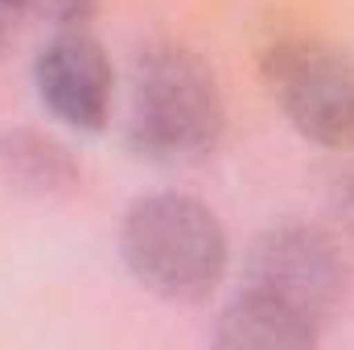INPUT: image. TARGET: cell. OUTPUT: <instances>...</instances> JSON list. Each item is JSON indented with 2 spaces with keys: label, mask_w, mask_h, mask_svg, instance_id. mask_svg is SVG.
I'll use <instances>...</instances> for the list:
<instances>
[{
  "label": "cell",
  "mask_w": 354,
  "mask_h": 350,
  "mask_svg": "<svg viewBox=\"0 0 354 350\" xmlns=\"http://www.w3.org/2000/svg\"><path fill=\"white\" fill-rule=\"evenodd\" d=\"M0 169L21 181L25 190H66L75 177H79V165L75 157L46 132H33V128H12L0 136Z\"/></svg>",
  "instance_id": "7"
},
{
  "label": "cell",
  "mask_w": 354,
  "mask_h": 350,
  "mask_svg": "<svg viewBox=\"0 0 354 350\" xmlns=\"http://www.w3.org/2000/svg\"><path fill=\"white\" fill-rule=\"evenodd\" d=\"M21 17H29L21 0H0V50H4V46L12 42V33H17Z\"/></svg>",
  "instance_id": "9"
},
{
  "label": "cell",
  "mask_w": 354,
  "mask_h": 350,
  "mask_svg": "<svg viewBox=\"0 0 354 350\" xmlns=\"http://www.w3.org/2000/svg\"><path fill=\"white\" fill-rule=\"evenodd\" d=\"M243 288L326 326L346 297L342 248L309 223H276L260 231L243 256Z\"/></svg>",
  "instance_id": "4"
},
{
  "label": "cell",
  "mask_w": 354,
  "mask_h": 350,
  "mask_svg": "<svg viewBox=\"0 0 354 350\" xmlns=\"http://www.w3.org/2000/svg\"><path fill=\"white\" fill-rule=\"evenodd\" d=\"M322 338V326L276 305L264 293L239 288L214 326V342L235 350H305Z\"/></svg>",
  "instance_id": "6"
},
{
  "label": "cell",
  "mask_w": 354,
  "mask_h": 350,
  "mask_svg": "<svg viewBox=\"0 0 354 350\" xmlns=\"http://www.w3.org/2000/svg\"><path fill=\"white\" fill-rule=\"evenodd\" d=\"M33 87L41 107L71 132H99L115 103V71L103 46L83 25L54 29L33 58Z\"/></svg>",
  "instance_id": "5"
},
{
  "label": "cell",
  "mask_w": 354,
  "mask_h": 350,
  "mask_svg": "<svg viewBox=\"0 0 354 350\" xmlns=\"http://www.w3.org/2000/svg\"><path fill=\"white\" fill-rule=\"evenodd\" d=\"M334 210H338V219H342L346 235L354 239V174L338 177V185H334Z\"/></svg>",
  "instance_id": "8"
},
{
  "label": "cell",
  "mask_w": 354,
  "mask_h": 350,
  "mask_svg": "<svg viewBox=\"0 0 354 350\" xmlns=\"http://www.w3.org/2000/svg\"><path fill=\"white\" fill-rule=\"evenodd\" d=\"M120 256L140 288L161 301H206L231 264V243L218 214L189 194H145L124 210Z\"/></svg>",
  "instance_id": "2"
},
{
  "label": "cell",
  "mask_w": 354,
  "mask_h": 350,
  "mask_svg": "<svg viewBox=\"0 0 354 350\" xmlns=\"http://www.w3.org/2000/svg\"><path fill=\"white\" fill-rule=\"evenodd\" d=\"M227 132L214 71L185 46H145L128 66L124 145L149 165H198Z\"/></svg>",
  "instance_id": "1"
},
{
  "label": "cell",
  "mask_w": 354,
  "mask_h": 350,
  "mask_svg": "<svg viewBox=\"0 0 354 350\" xmlns=\"http://www.w3.org/2000/svg\"><path fill=\"white\" fill-rule=\"evenodd\" d=\"M264 83L284 120L313 145L354 149V58L326 42H280L264 54Z\"/></svg>",
  "instance_id": "3"
}]
</instances>
